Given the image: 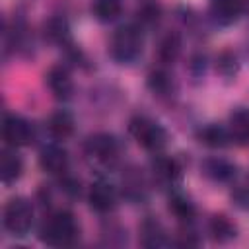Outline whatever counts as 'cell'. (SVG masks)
Instances as JSON below:
<instances>
[{
  "label": "cell",
  "mask_w": 249,
  "mask_h": 249,
  "mask_svg": "<svg viewBox=\"0 0 249 249\" xmlns=\"http://www.w3.org/2000/svg\"><path fill=\"white\" fill-rule=\"evenodd\" d=\"M144 49V29L136 23L119 27L109 43V53L119 64H132Z\"/></svg>",
  "instance_id": "6da1fadb"
},
{
  "label": "cell",
  "mask_w": 249,
  "mask_h": 249,
  "mask_svg": "<svg viewBox=\"0 0 249 249\" xmlns=\"http://www.w3.org/2000/svg\"><path fill=\"white\" fill-rule=\"evenodd\" d=\"M84 156L89 167L97 171H111L119 161V142L115 136L105 132L93 134L84 144Z\"/></svg>",
  "instance_id": "7a4b0ae2"
},
{
  "label": "cell",
  "mask_w": 249,
  "mask_h": 249,
  "mask_svg": "<svg viewBox=\"0 0 249 249\" xmlns=\"http://www.w3.org/2000/svg\"><path fill=\"white\" fill-rule=\"evenodd\" d=\"M78 222L74 214L60 210L51 214L41 228V239L53 247H68L78 239Z\"/></svg>",
  "instance_id": "3957f363"
},
{
  "label": "cell",
  "mask_w": 249,
  "mask_h": 249,
  "mask_svg": "<svg viewBox=\"0 0 249 249\" xmlns=\"http://www.w3.org/2000/svg\"><path fill=\"white\" fill-rule=\"evenodd\" d=\"M128 132L144 150L154 152V154H160L169 140L167 130L160 123L148 117H134L128 123Z\"/></svg>",
  "instance_id": "277c9868"
},
{
  "label": "cell",
  "mask_w": 249,
  "mask_h": 249,
  "mask_svg": "<svg viewBox=\"0 0 249 249\" xmlns=\"http://www.w3.org/2000/svg\"><path fill=\"white\" fill-rule=\"evenodd\" d=\"M33 226V206L27 198L16 196L4 208V228L16 235L23 237Z\"/></svg>",
  "instance_id": "5b68a950"
},
{
  "label": "cell",
  "mask_w": 249,
  "mask_h": 249,
  "mask_svg": "<svg viewBox=\"0 0 249 249\" xmlns=\"http://www.w3.org/2000/svg\"><path fill=\"white\" fill-rule=\"evenodd\" d=\"M152 173L154 179L160 187L163 189H175L181 183L183 177V169L179 165V161L175 158H167V156H156L152 161Z\"/></svg>",
  "instance_id": "8992f818"
},
{
  "label": "cell",
  "mask_w": 249,
  "mask_h": 249,
  "mask_svg": "<svg viewBox=\"0 0 249 249\" xmlns=\"http://www.w3.org/2000/svg\"><path fill=\"white\" fill-rule=\"evenodd\" d=\"M2 136L10 148H21L33 140V128L25 119L18 115H8L2 124Z\"/></svg>",
  "instance_id": "52a82bcc"
},
{
  "label": "cell",
  "mask_w": 249,
  "mask_h": 249,
  "mask_svg": "<svg viewBox=\"0 0 249 249\" xmlns=\"http://www.w3.org/2000/svg\"><path fill=\"white\" fill-rule=\"evenodd\" d=\"M88 200H89V206L99 212V214H107L111 212L115 206H117V200H119V195H117V189L105 181V179H99L91 185L89 189V195H88Z\"/></svg>",
  "instance_id": "ba28073f"
},
{
  "label": "cell",
  "mask_w": 249,
  "mask_h": 249,
  "mask_svg": "<svg viewBox=\"0 0 249 249\" xmlns=\"http://www.w3.org/2000/svg\"><path fill=\"white\" fill-rule=\"evenodd\" d=\"M45 82H47L51 93L60 101L70 99L72 93H74V82H72L70 70L62 64H56V66L49 68V72L45 74Z\"/></svg>",
  "instance_id": "9c48e42d"
},
{
  "label": "cell",
  "mask_w": 249,
  "mask_h": 249,
  "mask_svg": "<svg viewBox=\"0 0 249 249\" xmlns=\"http://www.w3.org/2000/svg\"><path fill=\"white\" fill-rule=\"evenodd\" d=\"M39 165L45 173L64 175L68 169V154L58 144H47L39 152Z\"/></svg>",
  "instance_id": "30bf717a"
},
{
  "label": "cell",
  "mask_w": 249,
  "mask_h": 249,
  "mask_svg": "<svg viewBox=\"0 0 249 249\" xmlns=\"http://www.w3.org/2000/svg\"><path fill=\"white\" fill-rule=\"evenodd\" d=\"M208 14L216 25H231L243 14V0H210Z\"/></svg>",
  "instance_id": "8fae6325"
},
{
  "label": "cell",
  "mask_w": 249,
  "mask_h": 249,
  "mask_svg": "<svg viewBox=\"0 0 249 249\" xmlns=\"http://www.w3.org/2000/svg\"><path fill=\"white\" fill-rule=\"evenodd\" d=\"M200 169H202V175L208 177L210 181L214 183H230L235 179L237 175V169L231 161L224 160V158H206L202 163H200Z\"/></svg>",
  "instance_id": "7c38bea8"
},
{
  "label": "cell",
  "mask_w": 249,
  "mask_h": 249,
  "mask_svg": "<svg viewBox=\"0 0 249 249\" xmlns=\"http://www.w3.org/2000/svg\"><path fill=\"white\" fill-rule=\"evenodd\" d=\"M45 37L53 43V45H58L66 51H72L74 49V41H72V33H70V25L64 18L60 16H54L51 18L47 23H45Z\"/></svg>",
  "instance_id": "4fadbf2b"
},
{
  "label": "cell",
  "mask_w": 249,
  "mask_h": 249,
  "mask_svg": "<svg viewBox=\"0 0 249 249\" xmlns=\"http://www.w3.org/2000/svg\"><path fill=\"white\" fill-rule=\"evenodd\" d=\"M196 138H198L200 144H204L208 148H224L231 142L230 128L224 126V124H216V123L204 124L202 128H198Z\"/></svg>",
  "instance_id": "5bb4252c"
},
{
  "label": "cell",
  "mask_w": 249,
  "mask_h": 249,
  "mask_svg": "<svg viewBox=\"0 0 249 249\" xmlns=\"http://www.w3.org/2000/svg\"><path fill=\"white\" fill-rule=\"evenodd\" d=\"M74 126H76L74 117L68 111H64V109L53 113L51 119H49V123H47L49 134L54 140H66V138H70L74 134Z\"/></svg>",
  "instance_id": "9a60e30c"
},
{
  "label": "cell",
  "mask_w": 249,
  "mask_h": 249,
  "mask_svg": "<svg viewBox=\"0 0 249 249\" xmlns=\"http://www.w3.org/2000/svg\"><path fill=\"white\" fill-rule=\"evenodd\" d=\"M23 171V161L21 158L16 154V150H2L0 152V179L4 185L14 183L16 179H19Z\"/></svg>",
  "instance_id": "2e32d148"
},
{
  "label": "cell",
  "mask_w": 249,
  "mask_h": 249,
  "mask_svg": "<svg viewBox=\"0 0 249 249\" xmlns=\"http://www.w3.org/2000/svg\"><path fill=\"white\" fill-rule=\"evenodd\" d=\"M140 233H142V245L144 247H165L171 243L165 235L163 226L154 218H148L142 222Z\"/></svg>",
  "instance_id": "e0dca14e"
},
{
  "label": "cell",
  "mask_w": 249,
  "mask_h": 249,
  "mask_svg": "<svg viewBox=\"0 0 249 249\" xmlns=\"http://www.w3.org/2000/svg\"><path fill=\"white\" fill-rule=\"evenodd\" d=\"M228 128H230L231 140L249 146V109H245V107L235 109V111L230 115V124H228Z\"/></svg>",
  "instance_id": "ac0fdd59"
},
{
  "label": "cell",
  "mask_w": 249,
  "mask_h": 249,
  "mask_svg": "<svg viewBox=\"0 0 249 249\" xmlns=\"http://www.w3.org/2000/svg\"><path fill=\"white\" fill-rule=\"evenodd\" d=\"M208 230H210L212 239L218 241V243H228V241H231V239L237 235L235 224H233L228 216H224V214L212 216L210 222H208Z\"/></svg>",
  "instance_id": "d6986e66"
},
{
  "label": "cell",
  "mask_w": 249,
  "mask_h": 249,
  "mask_svg": "<svg viewBox=\"0 0 249 249\" xmlns=\"http://www.w3.org/2000/svg\"><path fill=\"white\" fill-rule=\"evenodd\" d=\"M181 47H183L181 35L175 33V31H169V33L161 39V43H160V49H158L160 60H161L163 64H173V62L179 58V54H181Z\"/></svg>",
  "instance_id": "ffe728a7"
},
{
  "label": "cell",
  "mask_w": 249,
  "mask_h": 249,
  "mask_svg": "<svg viewBox=\"0 0 249 249\" xmlns=\"http://www.w3.org/2000/svg\"><path fill=\"white\" fill-rule=\"evenodd\" d=\"M169 210H171V214H173L177 220H181V222H191V220L195 218V214H196L195 204H193L191 198L185 196L183 193H173V195L169 196Z\"/></svg>",
  "instance_id": "44dd1931"
},
{
  "label": "cell",
  "mask_w": 249,
  "mask_h": 249,
  "mask_svg": "<svg viewBox=\"0 0 249 249\" xmlns=\"http://www.w3.org/2000/svg\"><path fill=\"white\" fill-rule=\"evenodd\" d=\"M91 12H93L97 21L109 23V21H115L121 16L123 4H121V0H93Z\"/></svg>",
  "instance_id": "7402d4cb"
},
{
  "label": "cell",
  "mask_w": 249,
  "mask_h": 249,
  "mask_svg": "<svg viewBox=\"0 0 249 249\" xmlns=\"http://www.w3.org/2000/svg\"><path fill=\"white\" fill-rule=\"evenodd\" d=\"M148 88L154 95H169L173 89V80L169 76V72H165L163 68H158L154 72L148 74Z\"/></svg>",
  "instance_id": "603a6c76"
},
{
  "label": "cell",
  "mask_w": 249,
  "mask_h": 249,
  "mask_svg": "<svg viewBox=\"0 0 249 249\" xmlns=\"http://www.w3.org/2000/svg\"><path fill=\"white\" fill-rule=\"evenodd\" d=\"M161 19V8H160V4H156V2H148V4H144L138 12H136V25L138 27H154V25H158V21Z\"/></svg>",
  "instance_id": "cb8c5ba5"
},
{
  "label": "cell",
  "mask_w": 249,
  "mask_h": 249,
  "mask_svg": "<svg viewBox=\"0 0 249 249\" xmlns=\"http://www.w3.org/2000/svg\"><path fill=\"white\" fill-rule=\"evenodd\" d=\"M216 70L218 74H222L224 78H233L239 70V60L235 56V53L231 51H222L216 56Z\"/></svg>",
  "instance_id": "d4e9b609"
},
{
  "label": "cell",
  "mask_w": 249,
  "mask_h": 249,
  "mask_svg": "<svg viewBox=\"0 0 249 249\" xmlns=\"http://www.w3.org/2000/svg\"><path fill=\"white\" fill-rule=\"evenodd\" d=\"M124 195L132 200H138V198H144L146 196V183L142 179L140 173H128L124 179Z\"/></svg>",
  "instance_id": "484cf974"
},
{
  "label": "cell",
  "mask_w": 249,
  "mask_h": 249,
  "mask_svg": "<svg viewBox=\"0 0 249 249\" xmlns=\"http://www.w3.org/2000/svg\"><path fill=\"white\" fill-rule=\"evenodd\" d=\"M245 10L249 12V0H243V12H245Z\"/></svg>",
  "instance_id": "4316f807"
}]
</instances>
